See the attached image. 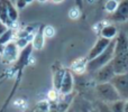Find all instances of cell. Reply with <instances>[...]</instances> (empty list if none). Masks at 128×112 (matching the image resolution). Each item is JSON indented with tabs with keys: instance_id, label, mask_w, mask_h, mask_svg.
<instances>
[{
	"instance_id": "1",
	"label": "cell",
	"mask_w": 128,
	"mask_h": 112,
	"mask_svg": "<svg viewBox=\"0 0 128 112\" xmlns=\"http://www.w3.org/2000/svg\"><path fill=\"white\" fill-rule=\"evenodd\" d=\"M114 57H115V39L111 40V43L109 44V46L107 47L104 53L100 54V55L97 56L96 58L88 62L86 71H88V72L96 73L98 70L104 67V65H107V64H109L110 62H112Z\"/></svg>"
},
{
	"instance_id": "2",
	"label": "cell",
	"mask_w": 128,
	"mask_h": 112,
	"mask_svg": "<svg viewBox=\"0 0 128 112\" xmlns=\"http://www.w3.org/2000/svg\"><path fill=\"white\" fill-rule=\"evenodd\" d=\"M96 92L99 98L100 102H104L106 104H111L116 101H119L120 95L118 94L117 90L115 89V86L108 82V83H101L97 84L96 86Z\"/></svg>"
},
{
	"instance_id": "3",
	"label": "cell",
	"mask_w": 128,
	"mask_h": 112,
	"mask_svg": "<svg viewBox=\"0 0 128 112\" xmlns=\"http://www.w3.org/2000/svg\"><path fill=\"white\" fill-rule=\"evenodd\" d=\"M110 83L117 90L118 94L120 95V99L124 100V101H127L128 100V73L116 75L111 80Z\"/></svg>"
},
{
	"instance_id": "4",
	"label": "cell",
	"mask_w": 128,
	"mask_h": 112,
	"mask_svg": "<svg viewBox=\"0 0 128 112\" xmlns=\"http://www.w3.org/2000/svg\"><path fill=\"white\" fill-rule=\"evenodd\" d=\"M19 48L15 42H10L1 48V59L4 64H11L17 61L19 56Z\"/></svg>"
},
{
	"instance_id": "5",
	"label": "cell",
	"mask_w": 128,
	"mask_h": 112,
	"mask_svg": "<svg viewBox=\"0 0 128 112\" xmlns=\"http://www.w3.org/2000/svg\"><path fill=\"white\" fill-rule=\"evenodd\" d=\"M115 76H116V72H115V68H114L112 62H110L109 64H107V65H104L100 70H98L94 74V79L98 84L111 82V80Z\"/></svg>"
},
{
	"instance_id": "6",
	"label": "cell",
	"mask_w": 128,
	"mask_h": 112,
	"mask_svg": "<svg viewBox=\"0 0 128 112\" xmlns=\"http://www.w3.org/2000/svg\"><path fill=\"white\" fill-rule=\"evenodd\" d=\"M34 48H33V45L28 44L25 48L20 49L19 52V56H18L17 61L15 62V68L18 71H22V68L25 67V66L28 65L29 63V59H30L32 57V53H33Z\"/></svg>"
},
{
	"instance_id": "7",
	"label": "cell",
	"mask_w": 128,
	"mask_h": 112,
	"mask_svg": "<svg viewBox=\"0 0 128 112\" xmlns=\"http://www.w3.org/2000/svg\"><path fill=\"white\" fill-rule=\"evenodd\" d=\"M111 43V40L109 39H106V38L104 37H99L97 39V42H96V44L93 45V47L90 49V52H89L88 56H86V59L89 61H91V59L96 58L97 56H99L100 54H102L104 51H106V48L109 46V44Z\"/></svg>"
},
{
	"instance_id": "8",
	"label": "cell",
	"mask_w": 128,
	"mask_h": 112,
	"mask_svg": "<svg viewBox=\"0 0 128 112\" xmlns=\"http://www.w3.org/2000/svg\"><path fill=\"white\" fill-rule=\"evenodd\" d=\"M112 65L116 75L128 73V51L122 55L115 56L112 59Z\"/></svg>"
},
{
	"instance_id": "9",
	"label": "cell",
	"mask_w": 128,
	"mask_h": 112,
	"mask_svg": "<svg viewBox=\"0 0 128 112\" xmlns=\"http://www.w3.org/2000/svg\"><path fill=\"white\" fill-rule=\"evenodd\" d=\"M73 88H74V79L71 73L70 70H66L65 75L63 77L62 84H61V89L58 91L60 95H68L73 93Z\"/></svg>"
},
{
	"instance_id": "10",
	"label": "cell",
	"mask_w": 128,
	"mask_h": 112,
	"mask_svg": "<svg viewBox=\"0 0 128 112\" xmlns=\"http://www.w3.org/2000/svg\"><path fill=\"white\" fill-rule=\"evenodd\" d=\"M111 20L116 22H124L128 20V0H122L119 2L117 10L111 13Z\"/></svg>"
},
{
	"instance_id": "11",
	"label": "cell",
	"mask_w": 128,
	"mask_h": 112,
	"mask_svg": "<svg viewBox=\"0 0 128 112\" xmlns=\"http://www.w3.org/2000/svg\"><path fill=\"white\" fill-rule=\"evenodd\" d=\"M128 51V36L125 33H118L115 38V56L122 55Z\"/></svg>"
},
{
	"instance_id": "12",
	"label": "cell",
	"mask_w": 128,
	"mask_h": 112,
	"mask_svg": "<svg viewBox=\"0 0 128 112\" xmlns=\"http://www.w3.org/2000/svg\"><path fill=\"white\" fill-rule=\"evenodd\" d=\"M44 25H40L37 29L35 30L33 35V40H32V45L33 48L36 51H40L45 45V35H44Z\"/></svg>"
},
{
	"instance_id": "13",
	"label": "cell",
	"mask_w": 128,
	"mask_h": 112,
	"mask_svg": "<svg viewBox=\"0 0 128 112\" xmlns=\"http://www.w3.org/2000/svg\"><path fill=\"white\" fill-rule=\"evenodd\" d=\"M65 72H66V68H64L61 65H56L53 68V86H54V90L58 91V92L61 89V84H62Z\"/></svg>"
},
{
	"instance_id": "14",
	"label": "cell",
	"mask_w": 128,
	"mask_h": 112,
	"mask_svg": "<svg viewBox=\"0 0 128 112\" xmlns=\"http://www.w3.org/2000/svg\"><path fill=\"white\" fill-rule=\"evenodd\" d=\"M118 35V29L115 25H106L104 27L101 28V31H100V37H104L106 39L112 40L117 37Z\"/></svg>"
},
{
	"instance_id": "15",
	"label": "cell",
	"mask_w": 128,
	"mask_h": 112,
	"mask_svg": "<svg viewBox=\"0 0 128 112\" xmlns=\"http://www.w3.org/2000/svg\"><path fill=\"white\" fill-rule=\"evenodd\" d=\"M4 1H6L9 19L11 20V22L15 24V22H17V20H18V9H17V7H16V4L12 3L10 0H4Z\"/></svg>"
},
{
	"instance_id": "16",
	"label": "cell",
	"mask_w": 128,
	"mask_h": 112,
	"mask_svg": "<svg viewBox=\"0 0 128 112\" xmlns=\"http://www.w3.org/2000/svg\"><path fill=\"white\" fill-rule=\"evenodd\" d=\"M86 65H88V59L86 58H80V59H76L75 62H73L72 66V71L76 73H82L84 71H86Z\"/></svg>"
},
{
	"instance_id": "17",
	"label": "cell",
	"mask_w": 128,
	"mask_h": 112,
	"mask_svg": "<svg viewBox=\"0 0 128 112\" xmlns=\"http://www.w3.org/2000/svg\"><path fill=\"white\" fill-rule=\"evenodd\" d=\"M14 36H15V29L9 28L8 30H7L6 33H4V35L0 37V49H1L2 47L4 46V45L8 44V43L12 42Z\"/></svg>"
},
{
	"instance_id": "18",
	"label": "cell",
	"mask_w": 128,
	"mask_h": 112,
	"mask_svg": "<svg viewBox=\"0 0 128 112\" xmlns=\"http://www.w3.org/2000/svg\"><path fill=\"white\" fill-rule=\"evenodd\" d=\"M50 108H51L50 102L47 100H42L34 107V112H50Z\"/></svg>"
},
{
	"instance_id": "19",
	"label": "cell",
	"mask_w": 128,
	"mask_h": 112,
	"mask_svg": "<svg viewBox=\"0 0 128 112\" xmlns=\"http://www.w3.org/2000/svg\"><path fill=\"white\" fill-rule=\"evenodd\" d=\"M111 112H125V101L124 100H119L114 103L109 104Z\"/></svg>"
},
{
	"instance_id": "20",
	"label": "cell",
	"mask_w": 128,
	"mask_h": 112,
	"mask_svg": "<svg viewBox=\"0 0 128 112\" xmlns=\"http://www.w3.org/2000/svg\"><path fill=\"white\" fill-rule=\"evenodd\" d=\"M118 6H119V2H118L117 0H108V1L106 2V4H104V8H106V10L108 11V12L114 13L117 10Z\"/></svg>"
},
{
	"instance_id": "21",
	"label": "cell",
	"mask_w": 128,
	"mask_h": 112,
	"mask_svg": "<svg viewBox=\"0 0 128 112\" xmlns=\"http://www.w3.org/2000/svg\"><path fill=\"white\" fill-rule=\"evenodd\" d=\"M97 108H98V110H99V112H111L109 104H106V103H104V102H99V103L97 104Z\"/></svg>"
},
{
	"instance_id": "22",
	"label": "cell",
	"mask_w": 128,
	"mask_h": 112,
	"mask_svg": "<svg viewBox=\"0 0 128 112\" xmlns=\"http://www.w3.org/2000/svg\"><path fill=\"white\" fill-rule=\"evenodd\" d=\"M55 34V29L52 26H45L44 27V35L45 37H53Z\"/></svg>"
},
{
	"instance_id": "23",
	"label": "cell",
	"mask_w": 128,
	"mask_h": 112,
	"mask_svg": "<svg viewBox=\"0 0 128 112\" xmlns=\"http://www.w3.org/2000/svg\"><path fill=\"white\" fill-rule=\"evenodd\" d=\"M79 15H80V12H79V9H76V8H73V9H71L70 10V12H68V16H70L72 19H76L78 17H79Z\"/></svg>"
},
{
	"instance_id": "24",
	"label": "cell",
	"mask_w": 128,
	"mask_h": 112,
	"mask_svg": "<svg viewBox=\"0 0 128 112\" xmlns=\"http://www.w3.org/2000/svg\"><path fill=\"white\" fill-rule=\"evenodd\" d=\"M8 29H9L8 26H6V25H4L2 21H0V37H1V36L4 35L7 30H8Z\"/></svg>"
},
{
	"instance_id": "25",
	"label": "cell",
	"mask_w": 128,
	"mask_h": 112,
	"mask_svg": "<svg viewBox=\"0 0 128 112\" xmlns=\"http://www.w3.org/2000/svg\"><path fill=\"white\" fill-rule=\"evenodd\" d=\"M86 112H99V110H98V108H89Z\"/></svg>"
},
{
	"instance_id": "26",
	"label": "cell",
	"mask_w": 128,
	"mask_h": 112,
	"mask_svg": "<svg viewBox=\"0 0 128 112\" xmlns=\"http://www.w3.org/2000/svg\"><path fill=\"white\" fill-rule=\"evenodd\" d=\"M125 112H128V100L125 101Z\"/></svg>"
},
{
	"instance_id": "27",
	"label": "cell",
	"mask_w": 128,
	"mask_h": 112,
	"mask_svg": "<svg viewBox=\"0 0 128 112\" xmlns=\"http://www.w3.org/2000/svg\"><path fill=\"white\" fill-rule=\"evenodd\" d=\"M24 112H34V108H32V109H27V110H25Z\"/></svg>"
},
{
	"instance_id": "28",
	"label": "cell",
	"mask_w": 128,
	"mask_h": 112,
	"mask_svg": "<svg viewBox=\"0 0 128 112\" xmlns=\"http://www.w3.org/2000/svg\"><path fill=\"white\" fill-rule=\"evenodd\" d=\"M24 1H25V2H26V3H27V4H28V3H32V2H33V1H34V0H24Z\"/></svg>"
},
{
	"instance_id": "29",
	"label": "cell",
	"mask_w": 128,
	"mask_h": 112,
	"mask_svg": "<svg viewBox=\"0 0 128 112\" xmlns=\"http://www.w3.org/2000/svg\"><path fill=\"white\" fill-rule=\"evenodd\" d=\"M68 112H75V111H74V109H73V108H70L68 110Z\"/></svg>"
},
{
	"instance_id": "30",
	"label": "cell",
	"mask_w": 128,
	"mask_h": 112,
	"mask_svg": "<svg viewBox=\"0 0 128 112\" xmlns=\"http://www.w3.org/2000/svg\"><path fill=\"white\" fill-rule=\"evenodd\" d=\"M54 2H61V1H63V0H53Z\"/></svg>"
},
{
	"instance_id": "31",
	"label": "cell",
	"mask_w": 128,
	"mask_h": 112,
	"mask_svg": "<svg viewBox=\"0 0 128 112\" xmlns=\"http://www.w3.org/2000/svg\"><path fill=\"white\" fill-rule=\"evenodd\" d=\"M10 1L12 2V3H15V4H16V2H17V0H10Z\"/></svg>"
},
{
	"instance_id": "32",
	"label": "cell",
	"mask_w": 128,
	"mask_h": 112,
	"mask_svg": "<svg viewBox=\"0 0 128 112\" xmlns=\"http://www.w3.org/2000/svg\"><path fill=\"white\" fill-rule=\"evenodd\" d=\"M40 2H45V1H47V0H38Z\"/></svg>"
}]
</instances>
